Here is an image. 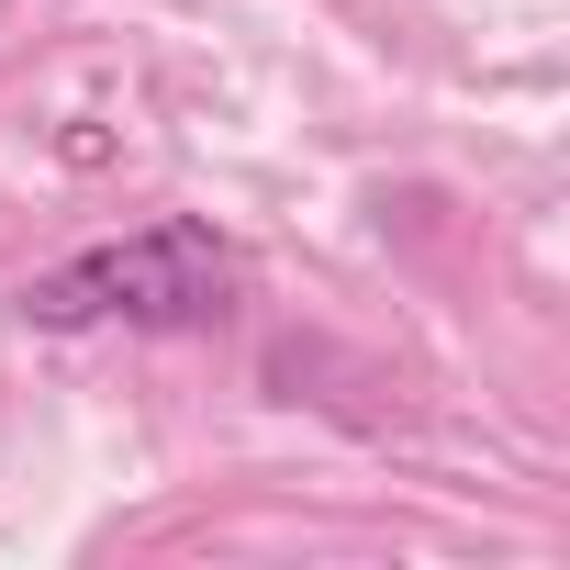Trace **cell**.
Instances as JSON below:
<instances>
[{
  "label": "cell",
  "instance_id": "cell-1",
  "mask_svg": "<svg viewBox=\"0 0 570 570\" xmlns=\"http://www.w3.org/2000/svg\"><path fill=\"white\" fill-rule=\"evenodd\" d=\"M224 292H235V246L213 224H190V213H157V224L46 268L23 292V314L46 336H79V325H213Z\"/></svg>",
  "mask_w": 570,
  "mask_h": 570
}]
</instances>
